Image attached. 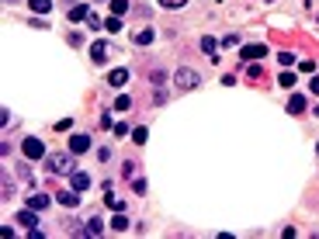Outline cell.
<instances>
[{
    "label": "cell",
    "mask_w": 319,
    "mask_h": 239,
    "mask_svg": "<svg viewBox=\"0 0 319 239\" xmlns=\"http://www.w3.org/2000/svg\"><path fill=\"white\" fill-rule=\"evenodd\" d=\"M111 56H115V49H111L108 42H94V45H90V59L98 62V66H104Z\"/></svg>",
    "instance_id": "3957f363"
},
{
    "label": "cell",
    "mask_w": 319,
    "mask_h": 239,
    "mask_svg": "<svg viewBox=\"0 0 319 239\" xmlns=\"http://www.w3.org/2000/svg\"><path fill=\"white\" fill-rule=\"evenodd\" d=\"M45 204H49V194H39V191H35V194H28V208H35V212H42Z\"/></svg>",
    "instance_id": "4fadbf2b"
},
{
    "label": "cell",
    "mask_w": 319,
    "mask_h": 239,
    "mask_svg": "<svg viewBox=\"0 0 319 239\" xmlns=\"http://www.w3.org/2000/svg\"><path fill=\"white\" fill-rule=\"evenodd\" d=\"M163 80H167L163 70H149V83H153V87H163Z\"/></svg>",
    "instance_id": "ac0fdd59"
},
{
    "label": "cell",
    "mask_w": 319,
    "mask_h": 239,
    "mask_svg": "<svg viewBox=\"0 0 319 239\" xmlns=\"http://www.w3.org/2000/svg\"><path fill=\"white\" fill-rule=\"evenodd\" d=\"M267 56V45H260V42H253V45H243V52H239V59L243 62H257Z\"/></svg>",
    "instance_id": "277c9868"
},
{
    "label": "cell",
    "mask_w": 319,
    "mask_h": 239,
    "mask_svg": "<svg viewBox=\"0 0 319 239\" xmlns=\"http://www.w3.org/2000/svg\"><path fill=\"white\" fill-rule=\"evenodd\" d=\"M31 7H35L39 14H49V11H52V0H31Z\"/></svg>",
    "instance_id": "d6986e66"
},
{
    "label": "cell",
    "mask_w": 319,
    "mask_h": 239,
    "mask_svg": "<svg viewBox=\"0 0 319 239\" xmlns=\"http://www.w3.org/2000/svg\"><path fill=\"white\" fill-rule=\"evenodd\" d=\"M184 4H187V0H160V7H167V11H177Z\"/></svg>",
    "instance_id": "d4e9b609"
},
{
    "label": "cell",
    "mask_w": 319,
    "mask_h": 239,
    "mask_svg": "<svg viewBox=\"0 0 319 239\" xmlns=\"http://www.w3.org/2000/svg\"><path fill=\"white\" fill-rule=\"evenodd\" d=\"M90 149V135H73L70 139V153H87Z\"/></svg>",
    "instance_id": "9c48e42d"
},
{
    "label": "cell",
    "mask_w": 319,
    "mask_h": 239,
    "mask_svg": "<svg viewBox=\"0 0 319 239\" xmlns=\"http://www.w3.org/2000/svg\"><path fill=\"white\" fill-rule=\"evenodd\" d=\"M87 18H90L87 4H73V7H70V21H87Z\"/></svg>",
    "instance_id": "7c38bea8"
},
{
    "label": "cell",
    "mask_w": 319,
    "mask_h": 239,
    "mask_svg": "<svg viewBox=\"0 0 319 239\" xmlns=\"http://www.w3.org/2000/svg\"><path fill=\"white\" fill-rule=\"evenodd\" d=\"M7 4H18V0H7Z\"/></svg>",
    "instance_id": "1f68e13d"
},
{
    "label": "cell",
    "mask_w": 319,
    "mask_h": 239,
    "mask_svg": "<svg viewBox=\"0 0 319 239\" xmlns=\"http://www.w3.org/2000/svg\"><path fill=\"white\" fill-rule=\"evenodd\" d=\"M125 11H129V0H111V14H125Z\"/></svg>",
    "instance_id": "ffe728a7"
},
{
    "label": "cell",
    "mask_w": 319,
    "mask_h": 239,
    "mask_svg": "<svg viewBox=\"0 0 319 239\" xmlns=\"http://www.w3.org/2000/svg\"><path fill=\"white\" fill-rule=\"evenodd\" d=\"M312 115H316V118H319V104H316V111H312Z\"/></svg>",
    "instance_id": "4dcf8cb0"
},
{
    "label": "cell",
    "mask_w": 319,
    "mask_h": 239,
    "mask_svg": "<svg viewBox=\"0 0 319 239\" xmlns=\"http://www.w3.org/2000/svg\"><path fill=\"white\" fill-rule=\"evenodd\" d=\"M309 90H312V94H319V77H312V80H309Z\"/></svg>",
    "instance_id": "f546056e"
},
{
    "label": "cell",
    "mask_w": 319,
    "mask_h": 239,
    "mask_svg": "<svg viewBox=\"0 0 319 239\" xmlns=\"http://www.w3.org/2000/svg\"><path fill=\"white\" fill-rule=\"evenodd\" d=\"M104 201H108V204H111V208H115V212H121V208H125V201H121L118 194H108V198H104Z\"/></svg>",
    "instance_id": "cb8c5ba5"
},
{
    "label": "cell",
    "mask_w": 319,
    "mask_h": 239,
    "mask_svg": "<svg viewBox=\"0 0 319 239\" xmlns=\"http://www.w3.org/2000/svg\"><path fill=\"white\" fill-rule=\"evenodd\" d=\"M132 191H136V194H146V180L136 177V180H132Z\"/></svg>",
    "instance_id": "4316f807"
},
{
    "label": "cell",
    "mask_w": 319,
    "mask_h": 239,
    "mask_svg": "<svg viewBox=\"0 0 319 239\" xmlns=\"http://www.w3.org/2000/svg\"><path fill=\"white\" fill-rule=\"evenodd\" d=\"M125 83H129V70H125V66H118V70L108 73V87H125Z\"/></svg>",
    "instance_id": "8992f818"
},
{
    "label": "cell",
    "mask_w": 319,
    "mask_h": 239,
    "mask_svg": "<svg viewBox=\"0 0 319 239\" xmlns=\"http://www.w3.org/2000/svg\"><path fill=\"white\" fill-rule=\"evenodd\" d=\"M111 229H115V232H125V229H129V219H125V212H118V215L111 219Z\"/></svg>",
    "instance_id": "2e32d148"
},
{
    "label": "cell",
    "mask_w": 319,
    "mask_h": 239,
    "mask_svg": "<svg viewBox=\"0 0 319 239\" xmlns=\"http://www.w3.org/2000/svg\"><path fill=\"white\" fill-rule=\"evenodd\" d=\"M316 149H319V146H316Z\"/></svg>",
    "instance_id": "d6a6232c"
},
{
    "label": "cell",
    "mask_w": 319,
    "mask_h": 239,
    "mask_svg": "<svg viewBox=\"0 0 319 239\" xmlns=\"http://www.w3.org/2000/svg\"><path fill=\"white\" fill-rule=\"evenodd\" d=\"M281 87L292 90V87H295V73H281Z\"/></svg>",
    "instance_id": "484cf974"
},
{
    "label": "cell",
    "mask_w": 319,
    "mask_h": 239,
    "mask_svg": "<svg viewBox=\"0 0 319 239\" xmlns=\"http://www.w3.org/2000/svg\"><path fill=\"white\" fill-rule=\"evenodd\" d=\"M49 170L52 174H73L77 159H73V153H49Z\"/></svg>",
    "instance_id": "6da1fadb"
},
{
    "label": "cell",
    "mask_w": 319,
    "mask_h": 239,
    "mask_svg": "<svg viewBox=\"0 0 319 239\" xmlns=\"http://www.w3.org/2000/svg\"><path fill=\"white\" fill-rule=\"evenodd\" d=\"M18 222L24 225V229H35V225H39V219H35V208H24V212H18Z\"/></svg>",
    "instance_id": "30bf717a"
},
{
    "label": "cell",
    "mask_w": 319,
    "mask_h": 239,
    "mask_svg": "<svg viewBox=\"0 0 319 239\" xmlns=\"http://www.w3.org/2000/svg\"><path fill=\"white\" fill-rule=\"evenodd\" d=\"M278 59L284 62V66H292V62H295V56H292V52H278Z\"/></svg>",
    "instance_id": "f1b7e54d"
},
{
    "label": "cell",
    "mask_w": 319,
    "mask_h": 239,
    "mask_svg": "<svg viewBox=\"0 0 319 239\" xmlns=\"http://www.w3.org/2000/svg\"><path fill=\"white\" fill-rule=\"evenodd\" d=\"M70 184H73V191H87V187H90V177H87L83 170H73V174H70Z\"/></svg>",
    "instance_id": "ba28073f"
},
{
    "label": "cell",
    "mask_w": 319,
    "mask_h": 239,
    "mask_svg": "<svg viewBox=\"0 0 319 239\" xmlns=\"http://www.w3.org/2000/svg\"><path fill=\"white\" fill-rule=\"evenodd\" d=\"M129 108H132V97H129V94H121V97L115 100V111H129Z\"/></svg>",
    "instance_id": "7402d4cb"
},
{
    "label": "cell",
    "mask_w": 319,
    "mask_h": 239,
    "mask_svg": "<svg viewBox=\"0 0 319 239\" xmlns=\"http://www.w3.org/2000/svg\"><path fill=\"white\" fill-rule=\"evenodd\" d=\"M56 201H59L62 208H77V204H80V191H59Z\"/></svg>",
    "instance_id": "52a82bcc"
},
{
    "label": "cell",
    "mask_w": 319,
    "mask_h": 239,
    "mask_svg": "<svg viewBox=\"0 0 319 239\" xmlns=\"http://www.w3.org/2000/svg\"><path fill=\"white\" fill-rule=\"evenodd\" d=\"M215 49H219V42H215V39H208V35L201 39V52H208L212 59H219V56H215Z\"/></svg>",
    "instance_id": "9a60e30c"
},
{
    "label": "cell",
    "mask_w": 319,
    "mask_h": 239,
    "mask_svg": "<svg viewBox=\"0 0 319 239\" xmlns=\"http://www.w3.org/2000/svg\"><path fill=\"white\" fill-rule=\"evenodd\" d=\"M101 232H104V222H101V219L87 222V236H101Z\"/></svg>",
    "instance_id": "e0dca14e"
},
{
    "label": "cell",
    "mask_w": 319,
    "mask_h": 239,
    "mask_svg": "<svg viewBox=\"0 0 319 239\" xmlns=\"http://www.w3.org/2000/svg\"><path fill=\"white\" fill-rule=\"evenodd\" d=\"M153 39H156V31H153V28H139V31L132 35V42H136V45H149Z\"/></svg>",
    "instance_id": "8fae6325"
},
{
    "label": "cell",
    "mask_w": 319,
    "mask_h": 239,
    "mask_svg": "<svg viewBox=\"0 0 319 239\" xmlns=\"http://www.w3.org/2000/svg\"><path fill=\"white\" fill-rule=\"evenodd\" d=\"M146 139H149V128H142V125L132 128V142H146Z\"/></svg>",
    "instance_id": "603a6c76"
},
{
    "label": "cell",
    "mask_w": 319,
    "mask_h": 239,
    "mask_svg": "<svg viewBox=\"0 0 319 239\" xmlns=\"http://www.w3.org/2000/svg\"><path fill=\"white\" fill-rule=\"evenodd\" d=\"M104 28H108V31H121V18L118 14H111V18L104 21Z\"/></svg>",
    "instance_id": "44dd1931"
},
{
    "label": "cell",
    "mask_w": 319,
    "mask_h": 239,
    "mask_svg": "<svg viewBox=\"0 0 319 239\" xmlns=\"http://www.w3.org/2000/svg\"><path fill=\"white\" fill-rule=\"evenodd\" d=\"M198 83H201V77H198V70H191V66H180L174 73V87L177 90H195Z\"/></svg>",
    "instance_id": "7a4b0ae2"
},
{
    "label": "cell",
    "mask_w": 319,
    "mask_h": 239,
    "mask_svg": "<svg viewBox=\"0 0 319 239\" xmlns=\"http://www.w3.org/2000/svg\"><path fill=\"white\" fill-rule=\"evenodd\" d=\"M121 174H125V177H136V163H132V159H129V163H125V166H121Z\"/></svg>",
    "instance_id": "83f0119b"
},
{
    "label": "cell",
    "mask_w": 319,
    "mask_h": 239,
    "mask_svg": "<svg viewBox=\"0 0 319 239\" xmlns=\"http://www.w3.org/2000/svg\"><path fill=\"white\" fill-rule=\"evenodd\" d=\"M288 111H292V115H302V111H305V97H302V94H292V100H288Z\"/></svg>",
    "instance_id": "5bb4252c"
},
{
    "label": "cell",
    "mask_w": 319,
    "mask_h": 239,
    "mask_svg": "<svg viewBox=\"0 0 319 239\" xmlns=\"http://www.w3.org/2000/svg\"><path fill=\"white\" fill-rule=\"evenodd\" d=\"M21 153L28 159H42L45 156V146H42V139H24L21 142Z\"/></svg>",
    "instance_id": "5b68a950"
}]
</instances>
